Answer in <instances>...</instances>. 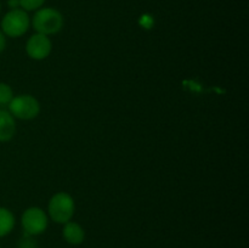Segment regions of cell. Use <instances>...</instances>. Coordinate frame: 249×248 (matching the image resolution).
<instances>
[{"instance_id":"1","label":"cell","mask_w":249,"mask_h":248,"mask_svg":"<svg viewBox=\"0 0 249 248\" xmlns=\"http://www.w3.org/2000/svg\"><path fill=\"white\" fill-rule=\"evenodd\" d=\"M74 201L66 192H58L51 197L49 202V214L51 219L58 224H66L74 214Z\"/></svg>"},{"instance_id":"2","label":"cell","mask_w":249,"mask_h":248,"mask_svg":"<svg viewBox=\"0 0 249 248\" xmlns=\"http://www.w3.org/2000/svg\"><path fill=\"white\" fill-rule=\"evenodd\" d=\"M63 17L57 10L55 9H41L34 15L33 27L38 33L44 35L55 34L62 28Z\"/></svg>"},{"instance_id":"3","label":"cell","mask_w":249,"mask_h":248,"mask_svg":"<svg viewBox=\"0 0 249 248\" xmlns=\"http://www.w3.org/2000/svg\"><path fill=\"white\" fill-rule=\"evenodd\" d=\"M9 112L12 117L28 121L36 118L40 112V105L36 97L31 95H21L14 97L9 104Z\"/></svg>"},{"instance_id":"4","label":"cell","mask_w":249,"mask_h":248,"mask_svg":"<svg viewBox=\"0 0 249 248\" xmlns=\"http://www.w3.org/2000/svg\"><path fill=\"white\" fill-rule=\"evenodd\" d=\"M2 31L6 35L16 38L21 36L28 31L29 17L26 11L19 9H14L5 15L1 22Z\"/></svg>"},{"instance_id":"5","label":"cell","mask_w":249,"mask_h":248,"mask_svg":"<svg viewBox=\"0 0 249 248\" xmlns=\"http://www.w3.org/2000/svg\"><path fill=\"white\" fill-rule=\"evenodd\" d=\"M22 226L28 235H39L48 228V216L43 209L32 207L22 215Z\"/></svg>"},{"instance_id":"6","label":"cell","mask_w":249,"mask_h":248,"mask_svg":"<svg viewBox=\"0 0 249 248\" xmlns=\"http://www.w3.org/2000/svg\"><path fill=\"white\" fill-rule=\"evenodd\" d=\"M27 53L33 60H44L51 53V41L48 35L36 33L28 39L26 45Z\"/></svg>"},{"instance_id":"7","label":"cell","mask_w":249,"mask_h":248,"mask_svg":"<svg viewBox=\"0 0 249 248\" xmlns=\"http://www.w3.org/2000/svg\"><path fill=\"white\" fill-rule=\"evenodd\" d=\"M16 133L15 117L7 111H0V141H9Z\"/></svg>"},{"instance_id":"8","label":"cell","mask_w":249,"mask_h":248,"mask_svg":"<svg viewBox=\"0 0 249 248\" xmlns=\"http://www.w3.org/2000/svg\"><path fill=\"white\" fill-rule=\"evenodd\" d=\"M63 237L68 243L77 246L84 241L85 232L79 224L74 223V221H68L63 228Z\"/></svg>"},{"instance_id":"9","label":"cell","mask_w":249,"mask_h":248,"mask_svg":"<svg viewBox=\"0 0 249 248\" xmlns=\"http://www.w3.org/2000/svg\"><path fill=\"white\" fill-rule=\"evenodd\" d=\"M14 225L15 218L11 212L0 207V237L10 233V231L14 229Z\"/></svg>"},{"instance_id":"10","label":"cell","mask_w":249,"mask_h":248,"mask_svg":"<svg viewBox=\"0 0 249 248\" xmlns=\"http://www.w3.org/2000/svg\"><path fill=\"white\" fill-rule=\"evenodd\" d=\"M12 99H14V94H12L11 88L5 83H0V104H10Z\"/></svg>"},{"instance_id":"11","label":"cell","mask_w":249,"mask_h":248,"mask_svg":"<svg viewBox=\"0 0 249 248\" xmlns=\"http://www.w3.org/2000/svg\"><path fill=\"white\" fill-rule=\"evenodd\" d=\"M44 1H45V0H18L19 5H21L24 10H28V11L39 9V7L44 4Z\"/></svg>"},{"instance_id":"12","label":"cell","mask_w":249,"mask_h":248,"mask_svg":"<svg viewBox=\"0 0 249 248\" xmlns=\"http://www.w3.org/2000/svg\"><path fill=\"white\" fill-rule=\"evenodd\" d=\"M5 45H6V41H5V36H4V34L0 32V53L4 50Z\"/></svg>"},{"instance_id":"13","label":"cell","mask_w":249,"mask_h":248,"mask_svg":"<svg viewBox=\"0 0 249 248\" xmlns=\"http://www.w3.org/2000/svg\"><path fill=\"white\" fill-rule=\"evenodd\" d=\"M9 5H10V7H14V9H16L17 5H19V2H18V0H10Z\"/></svg>"}]
</instances>
